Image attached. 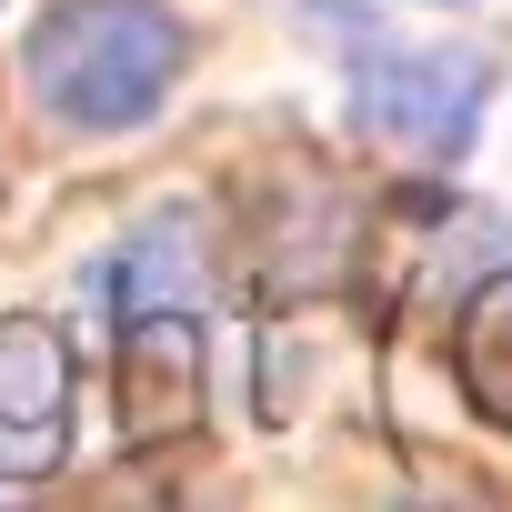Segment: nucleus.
I'll list each match as a JSON object with an SVG mask.
<instances>
[{
    "mask_svg": "<svg viewBox=\"0 0 512 512\" xmlns=\"http://www.w3.org/2000/svg\"><path fill=\"white\" fill-rule=\"evenodd\" d=\"M191 31L161 0H61L31 31V91L51 121L71 131H131L161 111V91L181 81Z\"/></svg>",
    "mask_w": 512,
    "mask_h": 512,
    "instance_id": "obj_1",
    "label": "nucleus"
},
{
    "mask_svg": "<svg viewBox=\"0 0 512 512\" xmlns=\"http://www.w3.org/2000/svg\"><path fill=\"white\" fill-rule=\"evenodd\" d=\"M71 452V352L51 322L11 312L0 322V472L41 482Z\"/></svg>",
    "mask_w": 512,
    "mask_h": 512,
    "instance_id": "obj_3",
    "label": "nucleus"
},
{
    "mask_svg": "<svg viewBox=\"0 0 512 512\" xmlns=\"http://www.w3.org/2000/svg\"><path fill=\"white\" fill-rule=\"evenodd\" d=\"M462 382H472V402L512 432V272L482 282L472 312H462Z\"/></svg>",
    "mask_w": 512,
    "mask_h": 512,
    "instance_id": "obj_5",
    "label": "nucleus"
},
{
    "mask_svg": "<svg viewBox=\"0 0 512 512\" xmlns=\"http://www.w3.org/2000/svg\"><path fill=\"white\" fill-rule=\"evenodd\" d=\"M492 101V61L482 51H372L352 81V111L372 141H392L402 161H452L482 131Z\"/></svg>",
    "mask_w": 512,
    "mask_h": 512,
    "instance_id": "obj_2",
    "label": "nucleus"
},
{
    "mask_svg": "<svg viewBox=\"0 0 512 512\" xmlns=\"http://www.w3.org/2000/svg\"><path fill=\"white\" fill-rule=\"evenodd\" d=\"M191 422H201V332H191L181 302H151L121 332V432L131 442H171Z\"/></svg>",
    "mask_w": 512,
    "mask_h": 512,
    "instance_id": "obj_4",
    "label": "nucleus"
}]
</instances>
